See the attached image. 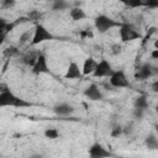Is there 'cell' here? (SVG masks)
Wrapping results in <instances>:
<instances>
[{"label": "cell", "instance_id": "ba28073f", "mask_svg": "<svg viewBox=\"0 0 158 158\" xmlns=\"http://www.w3.org/2000/svg\"><path fill=\"white\" fill-rule=\"evenodd\" d=\"M32 73L36 75L40 74H48L49 73V65H48V60L47 57L43 53H40L35 64L32 65Z\"/></svg>", "mask_w": 158, "mask_h": 158}, {"label": "cell", "instance_id": "3957f363", "mask_svg": "<svg viewBox=\"0 0 158 158\" xmlns=\"http://www.w3.org/2000/svg\"><path fill=\"white\" fill-rule=\"evenodd\" d=\"M54 40V36L53 33L46 27L43 26L42 23L37 22L35 25V28H33V33H32V40H31V46H37V44H41L43 42H47V41H53Z\"/></svg>", "mask_w": 158, "mask_h": 158}, {"label": "cell", "instance_id": "2e32d148", "mask_svg": "<svg viewBox=\"0 0 158 158\" xmlns=\"http://www.w3.org/2000/svg\"><path fill=\"white\" fill-rule=\"evenodd\" d=\"M135 109H139V110H143L146 111L149 106V102H148V98L146 95H138L136 99H135Z\"/></svg>", "mask_w": 158, "mask_h": 158}, {"label": "cell", "instance_id": "d6986e66", "mask_svg": "<svg viewBox=\"0 0 158 158\" xmlns=\"http://www.w3.org/2000/svg\"><path fill=\"white\" fill-rule=\"evenodd\" d=\"M68 9H70V2H68L65 0H56L52 4L53 11H63V10H68Z\"/></svg>", "mask_w": 158, "mask_h": 158}, {"label": "cell", "instance_id": "1f68e13d", "mask_svg": "<svg viewBox=\"0 0 158 158\" xmlns=\"http://www.w3.org/2000/svg\"><path fill=\"white\" fill-rule=\"evenodd\" d=\"M152 90L153 91H158V80H154L152 84Z\"/></svg>", "mask_w": 158, "mask_h": 158}, {"label": "cell", "instance_id": "6da1fadb", "mask_svg": "<svg viewBox=\"0 0 158 158\" xmlns=\"http://www.w3.org/2000/svg\"><path fill=\"white\" fill-rule=\"evenodd\" d=\"M31 106V102L17 96L9 88L0 90V107H26Z\"/></svg>", "mask_w": 158, "mask_h": 158}, {"label": "cell", "instance_id": "484cf974", "mask_svg": "<svg viewBox=\"0 0 158 158\" xmlns=\"http://www.w3.org/2000/svg\"><path fill=\"white\" fill-rule=\"evenodd\" d=\"M15 4H16V2H15L14 0H4V1H1V6L5 7V9H10V7H12Z\"/></svg>", "mask_w": 158, "mask_h": 158}, {"label": "cell", "instance_id": "d6a6232c", "mask_svg": "<svg viewBox=\"0 0 158 158\" xmlns=\"http://www.w3.org/2000/svg\"><path fill=\"white\" fill-rule=\"evenodd\" d=\"M30 158H43V156L40 154V153H35V154H32Z\"/></svg>", "mask_w": 158, "mask_h": 158}, {"label": "cell", "instance_id": "4fadbf2b", "mask_svg": "<svg viewBox=\"0 0 158 158\" xmlns=\"http://www.w3.org/2000/svg\"><path fill=\"white\" fill-rule=\"evenodd\" d=\"M96 64L98 62L93 58V57H88L84 59L83 62V67H81V73H83V77L84 75H91L96 68Z\"/></svg>", "mask_w": 158, "mask_h": 158}, {"label": "cell", "instance_id": "5b68a950", "mask_svg": "<svg viewBox=\"0 0 158 158\" xmlns=\"http://www.w3.org/2000/svg\"><path fill=\"white\" fill-rule=\"evenodd\" d=\"M109 84L111 88L121 89V88H130L131 83L123 70H114L112 75L109 78Z\"/></svg>", "mask_w": 158, "mask_h": 158}, {"label": "cell", "instance_id": "ac0fdd59", "mask_svg": "<svg viewBox=\"0 0 158 158\" xmlns=\"http://www.w3.org/2000/svg\"><path fill=\"white\" fill-rule=\"evenodd\" d=\"M2 56L7 59L10 58H15L17 56H20V48L17 46H10V47H6L4 51H2Z\"/></svg>", "mask_w": 158, "mask_h": 158}, {"label": "cell", "instance_id": "e0dca14e", "mask_svg": "<svg viewBox=\"0 0 158 158\" xmlns=\"http://www.w3.org/2000/svg\"><path fill=\"white\" fill-rule=\"evenodd\" d=\"M144 144L149 151H156L158 148V138L154 133H149L144 138Z\"/></svg>", "mask_w": 158, "mask_h": 158}, {"label": "cell", "instance_id": "603a6c76", "mask_svg": "<svg viewBox=\"0 0 158 158\" xmlns=\"http://www.w3.org/2000/svg\"><path fill=\"white\" fill-rule=\"evenodd\" d=\"M122 133H123V131H122V127H121V126H116V127H114V128L111 130V132H110L111 137H114V138L120 137Z\"/></svg>", "mask_w": 158, "mask_h": 158}, {"label": "cell", "instance_id": "9c48e42d", "mask_svg": "<svg viewBox=\"0 0 158 158\" xmlns=\"http://www.w3.org/2000/svg\"><path fill=\"white\" fill-rule=\"evenodd\" d=\"M156 73H157V70H156L154 67H152L149 63H144L135 73V79H137V80H147L151 77H153Z\"/></svg>", "mask_w": 158, "mask_h": 158}, {"label": "cell", "instance_id": "7c38bea8", "mask_svg": "<svg viewBox=\"0 0 158 158\" xmlns=\"http://www.w3.org/2000/svg\"><path fill=\"white\" fill-rule=\"evenodd\" d=\"M65 79H81L83 78V73H81V68L75 63V62H70L67 72L64 74Z\"/></svg>", "mask_w": 158, "mask_h": 158}, {"label": "cell", "instance_id": "5bb4252c", "mask_svg": "<svg viewBox=\"0 0 158 158\" xmlns=\"http://www.w3.org/2000/svg\"><path fill=\"white\" fill-rule=\"evenodd\" d=\"M38 54H40L38 51H33V49L27 51L25 54H22V57H21V62H22L25 65H28V67L32 68V65L35 64V62H36Z\"/></svg>", "mask_w": 158, "mask_h": 158}, {"label": "cell", "instance_id": "83f0119b", "mask_svg": "<svg viewBox=\"0 0 158 158\" xmlns=\"http://www.w3.org/2000/svg\"><path fill=\"white\" fill-rule=\"evenodd\" d=\"M125 5H127L128 7H141V6H143V1H135V2H125Z\"/></svg>", "mask_w": 158, "mask_h": 158}, {"label": "cell", "instance_id": "ffe728a7", "mask_svg": "<svg viewBox=\"0 0 158 158\" xmlns=\"http://www.w3.org/2000/svg\"><path fill=\"white\" fill-rule=\"evenodd\" d=\"M44 137L48 138V139H57L60 135H59V131L57 128H47L44 132H43Z\"/></svg>", "mask_w": 158, "mask_h": 158}, {"label": "cell", "instance_id": "4dcf8cb0", "mask_svg": "<svg viewBox=\"0 0 158 158\" xmlns=\"http://www.w3.org/2000/svg\"><path fill=\"white\" fill-rule=\"evenodd\" d=\"M151 57L153 58V59H158V49H153L152 51V53H151Z\"/></svg>", "mask_w": 158, "mask_h": 158}, {"label": "cell", "instance_id": "f546056e", "mask_svg": "<svg viewBox=\"0 0 158 158\" xmlns=\"http://www.w3.org/2000/svg\"><path fill=\"white\" fill-rule=\"evenodd\" d=\"M6 36H7V33H6V32H0V46H1V44L5 42Z\"/></svg>", "mask_w": 158, "mask_h": 158}, {"label": "cell", "instance_id": "30bf717a", "mask_svg": "<svg viewBox=\"0 0 158 158\" xmlns=\"http://www.w3.org/2000/svg\"><path fill=\"white\" fill-rule=\"evenodd\" d=\"M84 96H85L86 99L91 100V101H101V100L104 99V94H102L101 89H100L99 85L95 84V83H93V84H90L89 86L85 88V90H84Z\"/></svg>", "mask_w": 158, "mask_h": 158}, {"label": "cell", "instance_id": "f1b7e54d", "mask_svg": "<svg viewBox=\"0 0 158 158\" xmlns=\"http://www.w3.org/2000/svg\"><path fill=\"white\" fill-rule=\"evenodd\" d=\"M80 36H81V37H93V32H91L90 28H88V30L81 31V32H80Z\"/></svg>", "mask_w": 158, "mask_h": 158}, {"label": "cell", "instance_id": "cb8c5ba5", "mask_svg": "<svg viewBox=\"0 0 158 158\" xmlns=\"http://www.w3.org/2000/svg\"><path fill=\"white\" fill-rule=\"evenodd\" d=\"M111 52H112V54H114V56L120 54V53L122 52V47H121V44H118V43L112 44V46H111Z\"/></svg>", "mask_w": 158, "mask_h": 158}, {"label": "cell", "instance_id": "44dd1931", "mask_svg": "<svg viewBox=\"0 0 158 158\" xmlns=\"http://www.w3.org/2000/svg\"><path fill=\"white\" fill-rule=\"evenodd\" d=\"M32 33H33V31H26V32H23V33L20 36L19 44H20V46H22V44H25V43H27V42H30V43H31Z\"/></svg>", "mask_w": 158, "mask_h": 158}, {"label": "cell", "instance_id": "d4e9b609", "mask_svg": "<svg viewBox=\"0 0 158 158\" xmlns=\"http://www.w3.org/2000/svg\"><path fill=\"white\" fill-rule=\"evenodd\" d=\"M144 112H146V111H143V110L135 109V110H133V117H135L136 120H142L143 116H144Z\"/></svg>", "mask_w": 158, "mask_h": 158}, {"label": "cell", "instance_id": "9a60e30c", "mask_svg": "<svg viewBox=\"0 0 158 158\" xmlns=\"http://www.w3.org/2000/svg\"><path fill=\"white\" fill-rule=\"evenodd\" d=\"M69 16L73 21H80V20H84L86 17V14L81 7L74 6V7L69 9Z\"/></svg>", "mask_w": 158, "mask_h": 158}, {"label": "cell", "instance_id": "4316f807", "mask_svg": "<svg viewBox=\"0 0 158 158\" xmlns=\"http://www.w3.org/2000/svg\"><path fill=\"white\" fill-rule=\"evenodd\" d=\"M143 6L148 7V9H156L158 7V1H143Z\"/></svg>", "mask_w": 158, "mask_h": 158}, {"label": "cell", "instance_id": "52a82bcc", "mask_svg": "<svg viewBox=\"0 0 158 158\" xmlns=\"http://www.w3.org/2000/svg\"><path fill=\"white\" fill-rule=\"evenodd\" d=\"M89 158H111L112 153L100 142H95L89 147Z\"/></svg>", "mask_w": 158, "mask_h": 158}, {"label": "cell", "instance_id": "8992f818", "mask_svg": "<svg viewBox=\"0 0 158 158\" xmlns=\"http://www.w3.org/2000/svg\"><path fill=\"white\" fill-rule=\"evenodd\" d=\"M114 70L115 69L112 68L111 63L107 59H101L100 62H98L96 68L91 75L95 78H110L112 75Z\"/></svg>", "mask_w": 158, "mask_h": 158}, {"label": "cell", "instance_id": "277c9868", "mask_svg": "<svg viewBox=\"0 0 158 158\" xmlns=\"http://www.w3.org/2000/svg\"><path fill=\"white\" fill-rule=\"evenodd\" d=\"M118 36H120L121 42L123 43L142 38V35L131 23H121V26L118 27Z\"/></svg>", "mask_w": 158, "mask_h": 158}, {"label": "cell", "instance_id": "8fae6325", "mask_svg": "<svg viewBox=\"0 0 158 158\" xmlns=\"http://www.w3.org/2000/svg\"><path fill=\"white\" fill-rule=\"evenodd\" d=\"M74 106L68 102H58L53 106V112L59 117H67L70 116L74 112Z\"/></svg>", "mask_w": 158, "mask_h": 158}, {"label": "cell", "instance_id": "7a4b0ae2", "mask_svg": "<svg viewBox=\"0 0 158 158\" xmlns=\"http://www.w3.org/2000/svg\"><path fill=\"white\" fill-rule=\"evenodd\" d=\"M121 23L122 22H120L107 15H104V14H100L94 19V26L100 33H105L115 27H120Z\"/></svg>", "mask_w": 158, "mask_h": 158}, {"label": "cell", "instance_id": "7402d4cb", "mask_svg": "<svg viewBox=\"0 0 158 158\" xmlns=\"http://www.w3.org/2000/svg\"><path fill=\"white\" fill-rule=\"evenodd\" d=\"M41 17H42V12H40L38 10H31L27 15L28 21H38L41 20Z\"/></svg>", "mask_w": 158, "mask_h": 158}]
</instances>
